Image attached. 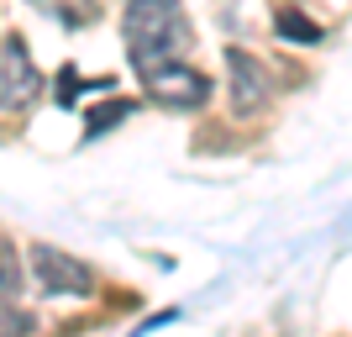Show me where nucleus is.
I'll return each mask as SVG.
<instances>
[{
    "mask_svg": "<svg viewBox=\"0 0 352 337\" xmlns=\"http://www.w3.org/2000/svg\"><path fill=\"white\" fill-rule=\"evenodd\" d=\"M121 27H126V53L142 74L179 63L184 48H190V16H184L179 0H132Z\"/></svg>",
    "mask_w": 352,
    "mask_h": 337,
    "instance_id": "1",
    "label": "nucleus"
},
{
    "mask_svg": "<svg viewBox=\"0 0 352 337\" xmlns=\"http://www.w3.org/2000/svg\"><path fill=\"white\" fill-rule=\"evenodd\" d=\"M37 95H43V69L32 63L21 37H6L0 43V111H27Z\"/></svg>",
    "mask_w": 352,
    "mask_h": 337,
    "instance_id": "2",
    "label": "nucleus"
},
{
    "mask_svg": "<svg viewBox=\"0 0 352 337\" xmlns=\"http://www.w3.org/2000/svg\"><path fill=\"white\" fill-rule=\"evenodd\" d=\"M142 79H147V95L158 105H168V111H195V105L210 101V79L200 69H184V63H163Z\"/></svg>",
    "mask_w": 352,
    "mask_h": 337,
    "instance_id": "3",
    "label": "nucleus"
},
{
    "mask_svg": "<svg viewBox=\"0 0 352 337\" xmlns=\"http://www.w3.org/2000/svg\"><path fill=\"white\" fill-rule=\"evenodd\" d=\"M32 274H37V290H43V295H89V285H95L79 258L47 248V243L32 248Z\"/></svg>",
    "mask_w": 352,
    "mask_h": 337,
    "instance_id": "4",
    "label": "nucleus"
},
{
    "mask_svg": "<svg viewBox=\"0 0 352 337\" xmlns=\"http://www.w3.org/2000/svg\"><path fill=\"white\" fill-rule=\"evenodd\" d=\"M226 69H232V95H236V111H258V105L268 101V79L263 69L248 59V53H226Z\"/></svg>",
    "mask_w": 352,
    "mask_h": 337,
    "instance_id": "5",
    "label": "nucleus"
},
{
    "mask_svg": "<svg viewBox=\"0 0 352 337\" xmlns=\"http://www.w3.org/2000/svg\"><path fill=\"white\" fill-rule=\"evenodd\" d=\"M16 290H21V269H16V253H11V243L0 237V300H11Z\"/></svg>",
    "mask_w": 352,
    "mask_h": 337,
    "instance_id": "6",
    "label": "nucleus"
},
{
    "mask_svg": "<svg viewBox=\"0 0 352 337\" xmlns=\"http://www.w3.org/2000/svg\"><path fill=\"white\" fill-rule=\"evenodd\" d=\"M126 116H132V105H126V101H105L100 111H89V132H111V127L126 121Z\"/></svg>",
    "mask_w": 352,
    "mask_h": 337,
    "instance_id": "7",
    "label": "nucleus"
},
{
    "mask_svg": "<svg viewBox=\"0 0 352 337\" xmlns=\"http://www.w3.org/2000/svg\"><path fill=\"white\" fill-rule=\"evenodd\" d=\"M27 332H32V316H21L11 300H0V337H27Z\"/></svg>",
    "mask_w": 352,
    "mask_h": 337,
    "instance_id": "8",
    "label": "nucleus"
}]
</instances>
